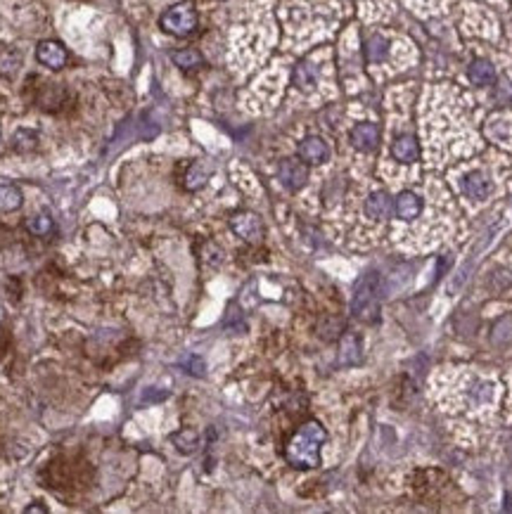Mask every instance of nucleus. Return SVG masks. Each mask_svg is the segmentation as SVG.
Returning <instances> with one entry per match:
<instances>
[{"mask_svg": "<svg viewBox=\"0 0 512 514\" xmlns=\"http://www.w3.org/2000/svg\"><path fill=\"white\" fill-rule=\"evenodd\" d=\"M325 441H328L325 427L318 420H306L287 438L282 455L295 469H316L320 467V448Z\"/></svg>", "mask_w": 512, "mask_h": 514, "instance_id": "nucleus-1", "label": "nucleus"}, {"mask_svg": "<svg viewBox=\"0 0 512 514\" xmlns=\"http://www.w3.org/2000/svg\"><path fill=\"white\" fill-rule=\"evenodd\" d=\"M380 292H382V277L375 270H367L356 282L354 299H351V310H354L356 318L367 325L380 323Z\"/></svg>", "mask_w": 512, "mask_h": 514, "instance_id": "nucleus-2", "label": "nucleus"}, {"mask_svg": "<svg viewBox=\"0 0 512 514\" xmlns=\"http://www.w3.org/2000/svg\"><path fill=\"white\" fill-rule=\"evenodd\" d=\"M159 26L171 36H190L197 29L195 3L192 0H183V3L171 5L167 12L162 14V19H159Z\"/></svg>", "mask_w": 512, "mask_h": 514, "instance_id": "nucleus-3", "label": "nucleus"}, {"mask_svg": "<svg viewBox=\"0 0 512 514\" xmlns=\"http://www.w3.org/2000/svg\"><path fill=\"white\" fill-rule=\"evenodd\" d=\"M231 230L237 235V237H242L244 242H249V244H259L261 239H264V233H266L264 221H261V218L256 216V213H252V211L233 213Z\"/></svg>", "mask_w": 512, "mask_h": 514, "instance_id": "nucleus-4", "label": "nucleus"}, {"mask_svg": "<svg viewBox=\"0 0 512 514\" xmlns=\"http://www.w3.org/2000/svg\"><path fill=\"white\" fill-rule=\"evenodd\" d=\"M36 60H39L43 67L52 69V72H60L64 64H67L69 55H67V47H64L60 41H41L39 47H36Z\"/></svg>", "mask_w": 512, "mask_h": 514, "instance_id": "nucleus-5", "label": "nucleus"}, {"mask_svg": "<svg viewBox=\"0 0 512 514\" xmlns=\"http://www.w3.org/2000/svg\"><path fill=\"white\" fill-rule=\"evenodd\" d=\"M277 175H280V183L285 185L287 190L297 192V190H301V187L306 185L308 169H306V164L299 162V159H285V162H280Z\"/></svg>", "mask_w": 512, "mask_h": 514, "instance_id": "nucleus-6", "label": "nucleus"}, {"mask_svg": "<svg viewBox=\"0 0 512 514\" xmlns=\"http://www.w3.org/2000/svg\"><path fill=\"white\" fill-rule=\"evenodd\" d=\"M299 159H301L303 164H313V166L325 164L330 159V144L318 136L303 138V140L299 142Z\"/></svg>", "mask_w": 512, "mask_h": 514, "instance_id": "nucleus-7", "label": "nucleus"}, {"mask_svg": "<svg viewBox=\"0 0 512 514\" xmlns=\"http://www.w3.org/2000/svg\"><path fill=\"white\" fill-rule=\"evenodd\" d=\"M361 361H363V344H361L359 334L346 332L339 341V365H346V367L361 365Z\"/></svg>", "mask_w": 512, "mask_h": 514, "instance_id": "nucleus-8", "label": "nucleus"}, {"mask_svg": "<svg viewBox=\"0 0 512 514\" xmlns=\"http://www.w3.org/2000/svg\"><path fill=\"white\" fill-rule=\"evenodd\" d=\"M351 144L361 152H372L380 144V128L375 124H359L351 131Z\"/></svg>", "mask_w": 512, "mask_h": 514, "instance_id": "nucleus-9", "label": "nucleus"}, {"mask_svg": "<svg viewBox=\"0 0 512 514\" xmlns=\"http://www.w3.org/2000/svg\"><path fill=\"white\" fill-rule=\"evenodd\" d=\"M67 90L60 83H45L41 88V93L36 95V105L45 111H60V107L67 103Z\"/></svg>", "mask_w": 512, "mask_h": 514, "instance_id": "nucleus-10", "label": "nucleus"}, {"mask_svg": "<svg viewBox=\"0 0 512 514\" xmlns=\"http://www.w3.org/2000/svg\"><path fill=\"white\" fill-rule=\"evenodd\" d=\"M462 192H465L469 200L482 202L491 195V180L482 171H472V173H467L465 178H462Z\"/></svg>", "mask_w": 512, "mask_h": 514, "instance_id": "nucleus-11", "label": "nucleus"}, {"mask_svg": "<svg viewBox=\"0 0 512 514\" xmlns=\"http://www.w3.org/2000/svg\"><path fill=\"white\" fill-rule=\"evenodd\" d=\"M420 211H423V200H420L415 192L405 190L394 200V213H396L398 218H403V221H413V218H418Z\"/></svg>", "mask_w": 512, "mask_h": 514, "instance_id": "nucleus-12", "label": "nucleus"}, {"mask_svg": "<svg viewBox=\"0 0 512 514\" xmlns=\"http://www.w3.org/2000/svg\"><path fill=\"white\" fill-rule=\"evenodd\" d=\"M394 211V200L387 195V192H372L365 200V213L375 221H384L389 218Z\"/></svg>", "mask_w": 512, "mask_h": 514, "instance_id": "nucleus-13", "label": "nucleus"}, {"mask_svg": "<svg viewBox=\"0 0 512 514\" xmlns=\"http://www.w3.org/2000/svg\"><path fill=\"white\" fill-rule=\"evenodd\" d=\"M392 154L396 162L401 164H413L415 159H418L420 154V147H418V140H415L413 136H398L396 140L392 144Z\"/></svg>", "mask_w": 512, "mask_h": 514, "instance_id": "nucleus-14", "label": "nucleus"}, {"mask_svg": "<svg viewBox=\"0 0 512 514\" xmlns=\"http://www.w3.org/2000/svg\"><path fill=\"white\" fill-rule=\"evenodd\" d=\"M21 204H24V195L19 187L12 183H0V216L19 211Z\"/></svg>", "mask_w": 512, "mask_h": 514, "instance_id": "nucleus-15", "label": "nucleus"}, {"mask_svg": "<svg viewBox=\"0 0 512 514\" xmlns=\"http://www.w3.org/2000/svg\"><path fill=\"white\" fill-rule=\"evenodd\" d=\"M21 69V52L0 43V76L14 78Z\"/></svg>", "mask_w": 512, "mask_h": 514, "instance_id": "nucleus-16", "label": "nucleus"}, {"mask_svg": "<svg viewBox=\"0 0 512 514\" xmlns=\"http://www.w3.org/2000/svg\"><path fill=\"white\" fill-rule=\"evenodd\" d=\"M467 76L474 85H491L495 81V69L489 60H474L467 69Z\"/></svg>", "mask_w": 512, "mask_h": 514, "instance_id": "nucleus-17", "label": "nucleus"}, {"mask_svg": "<svg viewBox=\"0 0 512 514\" xmlns=\"http://www.w3.org/2000/svg\"><path fill=\"white\" fill-rule=\"evenodd\" d=\"M24 228L29 230L34 237H50L55 233V221H52L50 213H36V216L26 218Z\"/></svg>", "mask_w": 512, "mask_h": 514, "instance_id": "nucleus-18", "label": "nucleus"}, {"mask_svg": "<svg viewBox=\"0 0 512 514\" xmlns=\"http://www.w3.org/2000/svg\"><path fill=\"white\" fill-rule=\"evenodd\" d=\"M292 81L299 90H311L318 81V72L311 62H299L295 67V74H292Z\"/></svg>", "mask_w": 512, "mask_h": 514, "instance_id": "nucleus-19", "label": "nucleus"}, {"mask_svg": "<svg viewBox=\"0 0 512 514\" xmlns=\"http://www.w3.org/2000/svg\"><path fill=\"white\" fill-rule=\"evenodd\" d=\"M206 180H209V171L204 169V164L192 162L183 175V187L190 192H195V190H200V187H204Z\"/></svg>", "mask_w": 512, "mask_h": 514, "instance_id": "nucleus-20", "label": "nucleus"}, {"mask_svg": "<svg viewBox=\"0 0 512 514\" xmlns=\"http://www.w3.org/2000/svg\"><path fill=\"white\" fill-rule=\"evenodd\" d=\"M171 60H173L175 67L183 69V72H195V69H200L202 64H204V57H202L195 47H183V50H175L173 55H171Z\"/></svg>", "mask_w": 512, "mask_h": 514, "instance_id": "nucleus-21", "label": "nucleus"}, {"mask_svg": "<svg viewBox=\"0 0 512 514\" xmlns=\"http://www.w3.org/2000/svg\"><path fill=\"white\" fill-rule=\"evenodd\" d=\"M387 55H389V41L384 39V36H372V39L365 43L367 62H382V60H387Z\"/></svg>", "mask_w": 512, "mask_h": 514, "instance_id": "nucleus-22", "label": "nucleus"}, {"mask_svg": "<svg viewBox=\"0 0 512 514\" xmlns=\"http://www.w3.org/2000/svg\"><path fill=\"white\" fill-rule=\"evenodd\" d=\"M171 441H173V446L178 448L180 453H195L197 446H200V436H197V431L192 429H180L175 431L173 436H171Z\"/></svg>", "mask_w": 512, "mask_h": 514, "instance_id": "nucleus-23", "label": "nucleus"}, {"mask_svg": "<svg viewBox=\"0 0 512 514\" xmlns=\"http://www.w3.org/2000/svg\"><path fill=\"white\" fill-rule=\"evenodd\" d=\"M36 144H39V133L36 131H26V128H21V131L14 133V138H12V147L21 154L36 149Z\"/></svg>", "mask_w": 512, "mask_h": 514, "instance_id": "nucleus-24", "label": "nucleus"}, {"mask_svg": "<svg viewBox=\"0 0 512 514\" xmlns=\"http://www.w3.org/2000/svg\"><path fill=\"white\" fill-rule=\"evenodd\" d=\"M180 365L185 367V372L188 374H195V377H204V372H206V365H204V361H202L200 356H185L183 361H180Z\"/></svg>", "mask_w": 512, "mask_h": 514, "instance_id": "nucleus-25", "label": "nucleus"}, {"mask_svg": "<svg viewBox=\"0 0 512 514\" xmlns=\"http://www.w3.org/2000/svg\"><path fill=\"white\" fill-rule=\"evenodd\" d=\"M512 339V318H505V320H500L498 325H495V330H493V341H510Z\"/></svg>", "mask_w": 512, "mask_h": 514, "instance_id": "nucleus-26", "label": "nucleus"}, {"mask_svg": "<svg viewBox=\"0 0 512 514\" xmlns=\"http://www.w3.org/2000/svg\"><path fill=\"white\" fill-rule=\"evenodd\" d=\"M169 398V391L167 389H147L145 394H142V400H147V403H152V400H164Z\"/></svg>", "mask_w": 512, "mask_h": 514, "instance_id": "nucleus-27", "label": "nucleus"}, {"mask_svg": "<svg viewBox=\"0 0 512 514\" xmlns=\"http://www.w3.org/2000/svg\"><path fill=\"white\" fill-rule=\"evenodd\" d=\"M24 514H47V507H43V505H29L24 510Z\"/></svg>", "mask_w": 512, "mask_h": 514, "instance_id": "nucleus-28", "label": "nucleus"}]
</instances>
